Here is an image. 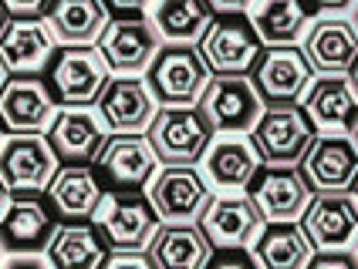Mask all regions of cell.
I'll use <instances>...</instances> for the list:
<instances>
[{
	"mask_svg": "<svg viewBox=\"0 0 358 269\" xmlns=\"http://www.w3.org/2000/svg\"><path fill=\"white\" fill-rule=\"evenodd\" d=\"M108 192L92 162L81 165H58L55 178L48 182L44 199L61 222H92L101 195Z\"/></svg>",
	"mask_w": 358,
	"mask_h": 269,
	"instance_id": "ffe728a7",
	"label": "cell"
},
{
	"mask_svg": "<svg viewBox=\"0 0 358 269\" xmlns=\"http://www.w3.org/2000/svg\"><path fill=\"white\" fill-rule=\"evenodd\" d=\"M304 269H358V256L348 249H318Z\"/></svg>",
	"mask_w": 358,
	"mask_h": 269,
	"instance_id": "d6a6232c",
	"label": "cell"
},
{
	"mask_svg": "<svg viewBox=\"0 0 358 269\" xmlns=\"http://www.w3.org/2000/svg\"><path fill=\"white\" fill-rule=\"evenodd\" d=\"M108 252L112 249L95 222H61L44 256L55 269H101Z\"/></svg>",
	"mask_w": 358,
	"mask_h": 269,
	"instance_id": "83f0119b",
	"label": "cell"
},
{
	"mask_svg": "<svg viewBox=\"0 0 358 269\" xmlns=\"http://www.w3.org/2000/svg\"><path fill=\"white\" fill-rule=\"evenodd\" d=\"M44 20L64 47H99L112 14L101 0H51Z\"/></svg>",
	"mask_w": 358,
	"mask_h": 269,
	"instance_id": "484cf974",
	"label": "cell"
},
{
	"mask_svg": "<svg viewBox=\"0 0 358 269\" xmlns=\"http://www.w3.org/2000/svg\"><path fill=\"white\" fill-rule=\"evenodd\" d=\"M58 51V38L48 20L10 17L0 31V64L14 77H38Z\"/></svg>",
	"mask_w": 358,
	"mask_h": 269,
	"instance_id": "d6986e66",
	"label": "cell"
},
{
	"mask_svg": "<svg viewBox=\"0 0 358 269\" xmlns=\"http://www.w3.org/2000/svg\"><path fill=\"white\" fill-rule=\"evenodd\" d=\"M311 81H315V71L304 58L301 44L264 47L260 61L250 71V84L260 95L264 108H271V105H301V98H304Z\"/></svg>",
	"mask_w": 358,
	"mask_h": 269,
	"instance_id": "9c48e42d",
	"label": "cell"
},
{
	"mask_svg": "<svg viewBox=\"0 0 358 269\" xmlns=\"http://www.w3.org/2000/svg\"><path fill=\"white\" fill-rule=\"evenodd\" d=\"M301 51L315 75H348L358 61V34L348 17H315L301 38Z\"/></svg>",
	"mask_w": 358,
	"mask_h": 269,
	"instance_id": "ac0fdd59",
	"label": "cell"
},
{
	"mask_svg": "<svg viewBox=\"0 0 358 269\" xmlns=\"http://www.w3.org/2000/svg\"><path fill=\"white\" fill-rule=\"evenodd\" d=\"M0 145H3V125H0Z\"/></svg>",
	"mask_w": 358,
	"mask_h": 269,
	"instance_id": "7dc6e473",
	"label": "cell"
},
{
	"mask_svg": "<svg viewBox=\"0 0 358 269\" xmlns=\"http://www.w3.org/2000/svg\"><path fill=\"white\" fill-rule=\"evenodd\" d=\"M101 269H152L145 252H108Z\"/></svg>",
	"mask_w": 358,
	"mask_h": 269,
	"instance_id": "8d00e7d4",
	"label": "cell"
},
{
	"mask_svg": "<svg viewBox=\"0 0 358 269\" xmlns=\"http://www.w3.org/2000/svg\"><path fill=\"white\" fill-rule=\"evenodd\" d=\"M0 269H55L51 259L44 252H27V256H10L7 263H0Z\"/></svg>",
	"mask_w": 358,
	"mask_h": 269,
	"instance_id": "74e56055",
	"label": "cell"
},
{
	"mask_svg": "<svg viewBox=\"0 0 358 269\" xmlns=\"http://www.w3.org/2000/svg\"><path fill=\"white\" fill-rule=\"evenodd\" d=\"M203 269H260L250 249H213Z\"/></svg>",
	"mask_w": 358,
	"mask_h": 269,
	"instance_id": "1f68e13d",
	"label": "cell"
},
{
	"mask_svg": "<svg viewBox=\"0 0 358 269\" xmlns=\"http://www.w3.org/2000/svg\"><path fill=\"white\" fill-rule=\"evenodd\" d=\"M318 138L315 121L304 115L301 105H271L250 132L264 165H301L311 141Z\"/></svg>",
	"mask_w": 358,
	"mask_h": 269,
	"instance_id": "8992f818",
	"label": "cell"
},
{
	"mask_svg": "<svg viewBox=\"0 0 358 269\" xmlns=\"http://www.w3.org/2000/svg\"><path fill=\"white\" fill-rule=\"evenodd\" d=\"M101 3L108 7L112 20L115 17H145L149 7H152V0H101Z\"/></svg>",
	"mask_w": 358,
	"mask_h": 269,
	"instance_id": "d590c367",
	"label": "cell"
},
{
	"mask_svg": "<svg viewBox=\"0 0 358 269\" xmlns=\"http://www.w3.org/2000/svg\"><path fill=\"white\" fill-rule=\"evenodd\" d=\"M308 243L318 249H345L358 239V202L352 192L341 195H311L304 215L298 219Z\"/></svg>",
	"mask_w": 358,
	"mask_h": 269,
	"instance_id": "603a6c76",
	"label": "cell"
},
{
	"mask_svg": "<svg viewBox=\"0 0 358 269\" xmlns=\"http://www.w3.org/2000/svg\"><path fill=\"white\" fill-rule=\"evenodd\" d=\"M3 7H7L10 17L17 20H44L51 0H3Z\"/></svg>",
	"mask_w": 358,
	"mask_h": 269,
	"instance_id": "e575fe53",
	"label": "cell"
},
{
	"mask_svg": "<svg viewBox=\"0 0 358 269\" xmlns=\"http://www.w3.org/2000/svg\"><path fill=\"white\" fill-rule=\"evenodd\" d=\"M304 115L315 121L321 132H345L358 118V95L348 75H318L301 98Z\"/></svg>",
	"mask_w": 358,
	"mask_h": 269,
	"instance_id": "cb8c5ba5",
	"label": "cell"
},
{
	"mask_svg": "<svg viewBox=\"0 0 358 269\" xmlns=\"http://www.w3.org/2000/svg\"><path fill=\"white\" fill-rule=\"evenodd\" d=\"M203 158H206V182L217 185V189H227V192L247 189L250 178L264 165L257 148H254V141L250 138H240V134L217 138Z\"/></svg>",
	"mask_w": 358,
	"mask_h": 269,
	"instance_id": "4316f807",
	"label": "cell"
},
{
	"mask_svg": "<svg viewBox=\"0 0 358 269\" xmlns=\"http://www.w3.org/2000/svg\"><path fill=\"white\" fill-rule=\"evenodd\" d=\"M217 10L206 0H152L149 20L159 31L162 44H199Z\"/></svg>",
	"mask_w": 358,
	"mask_h": 269,
	"instance_id": "f546056e",
	"label": "cell"
},
{
	"mask_svg": "<svg viewBox=\"0 0 358 269\" xmlns=\"http://www.w3.org/2000/svg\"><path fill=\"white\" fill-rule=\"evenodd\" d=\"M112 252H145L159 229V212L142 192H105L92 215Z\"/></svg>",
	"mask_w": 358,
	"mask_h": 269,
	"instance_id": "5b68a950",
	"label": "cell"
},
{
	"mask_svg": "<svg viewBox=\"0 0 358 269\" xmlns=\"http://www.w3.org/2000/svg\"><path fill=\"white\" fill-rule=\"evenodd\" d=\"M352 199L358 202V178H355V185H352Z\"/></svg>",
	"mask_w": 358,
	"mask_h": 269,
	"instance_id": "bcb514c9",
	"label": "cell"
},
{
	"mask_svg": "<svg viewBox=\"0 0 358 269\" xmlns=\"http://www.w3.org/2000/svg\"><path fill=\"white\" fill-rule=\"evenodd\" d=\"M95 172L101 175L108 192H142L159 172V155L152 141L142 134H112L95 155Z\"/></svg>",
	"mask_w": 358,
	"mask_h": 269,
	"instance_id": "52a82bcc",
	"label": "cell"
},
{
	"mask_svg": "<svg viewBox=\"0 0 358 269\" xmlns=\"http://www.w3.org/2000/svg\"><path fill=\"white\" fill-rule=\"evenodd\" d=\"M217 14H240V10H247L254 0H206Z\"/></svg>",
	"mask_w": 358,
	"mask_h": 269,
	"instance_id": "f35d334b",
	"label": "cell"
},
{
	"mask_svg": "<svg viewBox=\"0 0 358 269\" xmlns=\"http://www.w3.org/2000/svg\"><path fill=\"white\" fill-rule=\"evenodd\" d=\"M213 252V243L196 222H159L145 256L152 269H203Z\"/></svg>",
	"mask_w": 358,
	"mask_h": 269,
	"instance_id": "d4e9b609",
	"label": "cell"
},
{
	"mask_svg": "<svg viewBox=\"0 0 358 269\" xmlns=\"http://www.w3.org/2000/svg\"><path fill=\"white\" fill-rule=\"evenodd\" d=\"M199 108L206 112L217 134H250L264 115V101L250 77H210Z\"/></svg>",
	"mask_w": 358,
	"mask_h": 269,
	"instance_id": "5bb4252c",
	"label": "cell"
},
{
	"mask_svg": "<svg viewBox=\"0 0 358 269\" xmlns=\"http://www.w3.org/2000/svg\"><path fill=\"white\" fill-rule=\"evenodd\" d=\"M355 256H358V252H355Z\"/></svg>",
	"mask_w": 358,
	"mask_h": 269,
	"instance_id": "681fc988",
	"label": "cell"
},
{
	"mask_svg": "<svg viewBox=\"0 0 358 269\" xmlns=\"http://www.w3.org/2000/svg\"><path fill=\"white\" fill-rule=\"evenodd\" d=\"M358 0H301V7L308 10V17H345V10H352Z\"/></svg>",
	"mask_w": 358,
	"mask_h": 269,
	"instance_id": "836d02e7",
	"label": "cell"
},
{
	"mask_svg": "<svg viewBox=\"0 0 358 269\" xmlns=\"http://www.w3.org/2000/svg\"><path fill=\"white\" fill-rule=\"evenodd\" d=\"M61 219L51 212L48 199L41 192H17L10 195V206L0 215V246L10 256L27 252H48Z\"/></svg>",
	"mask_w": 358,
	"mask_h": 269,
	"instance_id": "30bf717a",
	"label": "cell"
},
{
	"mask_svg": "<svg viewBox=\"0 0 358 269\" xmlns=\"http://www.w3.org/2000/svg\"><path fill=\"white\" fill-rule=\"evenodd\" d=\"M58 172V158L44 134H7L0 145V182L17 192H41Z\"/></svg>",
	"mask_w": 358,
	"mask_h": 269,
	"instance_id": "4fadbf2b",
	"label": "cell"
},
{
	"mask_svg": "<svg viewBox=\"0 0 358 269\" xmlns=\"http://www.w3.org/2000/svg\"><path fill=\"white\" fill-rule=\"evenodd\" d=\"M298 169L311 195L352 192L358 178V148L345 132H318Z\"/></svg>",
	"mask_w": 358,
	"mask_h": 269,
	"instance_id": "ba28073f",
	"label": "cell"
},
{
	"mask_svg": "<svg viewBox=\"0 0 358 269\" xmlns=\"http://www.w3.org/2000/svg\"><path fill=\"white\" fill-rule=\"evenodd\" d=\"M196 226L206 232L213 249H247L264 226V219H260L257 206L250 202V195L223 192L210 195L206 209L199 212Z\"/></svg>",
	"mask_w": 358,
	"mask_h": 269,
	"instance_id": "2e32d148",
	"label": "cell"
},
{
	"mask_svg": "<svg viewBox=\"0 0 358 269\" xmlns=\"http://www.w3.org/2000/svg\"><path fill=\"white\" fill-rule=\"evenodd\" d=\"M159 112L156 98L149 91L145 77L119 75L108 81L99 98V118L112 134H142L149 132L152 118Z\"/></svg>",
	"mask_w": 358,
	"mask_h": 269,
	"instance_id": "e0dca14e",
	"label": "cell"
},
{
	"mask_svg": "<svg viewBox=\"0 0 358 269\" xmlns=\"http://www.w3.org/2000/svg\"><path fill=\"white\" fill-rule=\"evenodd\" d=\"M250 252L260 269H304L315 256V246L308 243L301 222H264Z\"/></svg>",
	"mask_w": 358,
	"mask_h": 269,
	"instance_id": "f1b7e54d",
	"label": "cell"
},
{
	"mask_svg": "<svg viewBox=\"0 0 358 269\" xmlns=\"http://www.w3.org/2000/svg\"><path fill=\"white\" fill-rule=\"evenodd\" d=\"M247 17L254 24L257 38L264 40V47L298 44L308 31V24H311L301 0H254L247 7Z\"/></svg>",
	"mask_w": 358,
	"mask_h": 269,
	"instance_id": "4dcf8cb0",
	"label": "cell"
},
{
	"mask_svg": "<svg viewBox=\"0 0 358 269\" xmlns=\"http://www.w3.org/2000/svg\"><path fill=\"white\" fill-rule=\"evenodd\" d=\"M0 263H3V246H0Z\"/></svg>",
	"mask_w": 358,
	"mask_h": 269,
	"instance_id": "c3c4849f",
	"label": "cell"
},
{
	"mask_svg": "<svg viewBox=\"0 0 358 269\" xmlns=\"http://www.w3.org/2000/svg\"><path fill=\"white\" fill-rule=\"evenodd\" d=\"M3 84H7V68L0 64V91H3Z\"/></svg>",
	"mask_w": 358,
	"mask_h": 269,
	"instance_id": "f6af8a7d",
	"label": "cell"
},
{
	"mask_svg": "<svg viewBox=\"0 0 358 269\" xmlns=\"http://www.w3.org/2000/svg\"><path fill=\"white\" fill-rule=\"evenodd\" d=\"M58 115L41 77H7L0 91V125L7 134H41Z\"/></svg>",
	"mask_w": 358,
	"mask_h": 269,
	"instance_id": "7402d4cb",
	"label": "cell"
},
{
	"mask_svg": "<svg viewBox=\"0 0 358 269\" xmlns=\"http://www.w3.org/2000/svg\"><path fill=\"white\" fill-rule=\"evenodd\" d=\"M145 138L159 155V165H196L217 141V128L199 105H173L156 112Z\"/></svg>",
	"mask_w": 358,
	"mask_h": 269,
	"instance_id": "7a4b0ae2",
	"label": "cell"
},
{
	"mask_svg": "<svg viewBox=\"0 0 358 269\" xmlns=\"http://www.w3.org/2000/svg\"><path fill=\"white\" fill-rule=\"evenodd\" d=\"M247 195L264 222H298L311 202V189L298 165H260Z\"/></svg>",
	"mask_w": 358,
	"mask_h": 269,
	"instance_id": "7c38bea8",
	"label": "cell"
},
{
	"mask_svg": "<svg viewBox=\"0 0 358 269\" xmlns=\"http://www.w3.org/2000/svg\"><path fill=\"white\" fill-rule=\"evenodd\" d=\"M44 138L58 165H81V162H95L99 148L108 138V128L92 108H58Z\"/></svg>",
	"mask_w": 358,
	"mask_h": 269,
	"instance_id": "44dd1931",
	"label": "cell"
},
{
	"mask_svg": "<svg viewBox=\"0 0 358 269\" xmlns=\"http://www.w3.org/2000/svg\"><path fill=\"white\" fill-rule=\"evenodd\" d=\"M145 195L156 206L162 222H196L213 189L196 165H162L149 182Z\"/></svg>",
	"mask_w": 358,
	"mask_h": 269,
	"instance_id": "8fae6325",
	"label": "cell"
},
{
	"mask_svg": "<svg viewBox=\"0 0 358 269\" xmlns=\"http://www.w3.org/2000/svg\"><path fill=\"white\" fill-rule=\"evenodd\" d=\"M44 88L58 108H92L112 81V68L105 64L99 47H64L44 68Z\"/></svg>",
	"mask_w": 358,
	"mask_h": 269,
	"instance_id": "6da1fadb",
	"label": "cell"
},
{
	"mask_svg": "<svg viewBox=\"0 0 358 269\" xmlns=\"http://www.w3.org/2000/svg\"><path fill=\"white\" fill-rule=\"evenodd\" d=\"M348 20H352V27H355V34H358V3L352 7V17H348Z\"/></svg>",
	"mask_w": 358,
	"mask_h": 269,
	"instance_id": "ee69618b",
	"label": "cell"
},
{
	"mask_svg": "<svg viewBox=\"0 0 358 269\" xmlns=\"http://www.w3.org/2000/svg\"><path fill=\"white\" fill-rule=\"evenodd\" d=\"M7 206H10V189H7V185L0 182V215L7 212Z\"/></svg>",
	"mask_w": 358,
	"mask_h": 269,
	"instance_id": "ab89813d",
	"label": "cell"
},
{
	"mask_svg": "<svg viewBox=\"0 0 358 269\" xmlns=\"http://www.w3.org/2000/svg\"><path fill=\"white\" fill-rule=\"evenodd\" d=\"M162 38L149 17H115L101 34L99 51L115 75L139 77L149 71L152 58L159 54Z\"/></svg>",
	"mask_w": 358,
	"mask_h": 269,
	"instance_id": "9a60e30c",
	"label": "cell"
},
{
	"mask_svg": "<svg viewBox=\"0 0 358 269\" xmlns=\"http://www.w3.org/2000/svg\"><path fill=\"white\" fill-rule=\"evenodd\" d=\"M210 77L213 75L199 58L196 44H162L145 71V84L159 108H173V105H199Z\"/></svg>",
	"mask_w": 358,
	"mask_h": 269,
	"instance_id": "277c9868",
	"label": "cell"
},
{
	"mask_svg": "<svg viewBox=\"0 0 358 269\" xmlns=\"http://www.w3.org/2000/svg\"><path fill=\"white\" fill-rule=\"evenodd\" d=\"M7 20H10V14H7V7H3V0H0V31H3Z\"/></svg>",
	"mask_w": 358,
	"mask_h": 269,
	"instance_id": "7bdbcfd3",
	"label": "cell"
},
{
	"mask_svg": "<svg viewBox=\"0 0 358 269\" xmlns=\"http://www.w3.org/2000/svg\"><path fill=\"white\" fill-rule=\"evenodd\" d=\"M348 81H352V88H355V95H358V61H355V68L348 71Z\"/></svg>",
	"mask_w": 358,
	"mask_h": 269,
	"instance_id": "b9f144b4",
	"label": "cell"
},
{
	"mask_svg": "<svg viewBox=\"0 0 358 269\" xmlns=\"http://www.w3.org/2000/svg\"><path fill=\"white\" fill-rule=\"evenodd\" d=\"M196 51L213 77H250L254 64L264 54V40L257 38L247 10L217 14L206 34L199 38Z\"/></svg>",
	"mask_w": 358,
	"mask_h": 269,
	"instance_id": "3957f363",
	"label": "cell"
},
{
	"mask_svg": "<svg viewBox=\"0 0 358 269\" xmlns=\"http://www.w3.org/2000/svg\"><path fill=\"white\" fill-rule=\"evenodd\" d=\"M348 138H352V145H355V148H358V118H355V121H352V128H348Z\"/></svg>",
	"mask_w": 358,
	"mask_h": 269,
	"instance_id": "60d3db41",
	"label": "cell"
}]
</instances>
